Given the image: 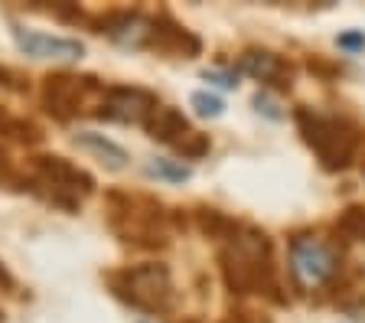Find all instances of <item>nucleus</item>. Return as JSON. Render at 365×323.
I'll return each instance as SVG.
<instances>
[{"instance_id":"7","label":"nucleus","mask_w":365,"mask_h":323,"mask_svg":"<svg viewBox=\"0 0 365 323\" xmlns=\"http://www.w3.org/2000/svg\"><path fill=\"white\" fill-rule=\"evenodd\" d=\"M101 118L108 121H121V124H147L150 111L157 108V98L144 88H111L101 101Z\"/></svg>"},{"instance_id":"18","label":"nucleus","mask_w":365,"mask_h":323,"mask_svg":"<svg viewBox=\"0 0 365 323\" xmlns=\"http://www.w3.org/2000/svg\"><path fill=\"white\" fill-rule=\"evenodd\" d=\"M190 105L196 108V111H199L202 118H219L222 111H225V105H222L219 95H209V92H192Z\"/></svg>"},{"instance_id":"2","label":"nucleus","mask_w":365,"mask_h":323,"mask_svg":"<svg viewBox=\"0 0 365 323\" xmlns=\"http://www.w3.org/2000/svg\"><path fill=\"white\" fill-rule=\"evenodd\" d=\"M294 121L304 134L307 147H313V154L327 170H346L359 150V131L349 121L329 115H317L310 108H297Z\"/></svg>"},{"instance_id":"6","label":"nucleus","mask_w":365,"mask_h":323,"mask_svg":"<svg viewBox=\"0 0 365 323\" xmlns=\"http://www.w3.org/2000/svg\"><path fill=\"white\" fill-rule=\"evenodd\" d=\"M88 92H98V82H95V78H78V76H66V72H59V76L46 78L43 101L56 118L66 121V118L78 115V111L85 108Z\"/></svg>"},{"instance_id":"12","label":"nucleus","mask_w":365,"mask_h":323,"mask_svg":"<svg viewBox=\"0 0 365 323\" xmlns=\"http://www.w3.org/2000/svg\"><path fill=\"white\" fill-rule=\"evenodd\" d=\"M147 134H150L153 140H163V144H176V140L182 138V134L190 131V121L182 118V111H176V108L170 105H157L150 111V118H147Z\"/></svg>"},{"instance_id":"20","label":"nucleus","mask_w":365,"mask_h":323,"mask_svg":"<svg viewBox=\"0 0 365 323\" xmlns=\"http://www.w3.org/2000/svg\"><path fill=\"white\" fill-rule=\"evenodd\" d=\"M205 78H212V82H219V85H225V88H235L238 85V72H205Z\"/></svg>"},{"instance_id":"14","label":"nucleus","mask_w":365,"mask_h":323,"mask_svg":"<svg viewBox=\"0 0 365 323\" xmlns=\"http://www.w3.org/2000/svg\"><path fill=\"white\" fill-rule=\"evenodd\" d=\"M199 229L209 235V239H235V232L242 225L235 219H228L219 209H199Z\"/></svg>"},{"instance_id":"21","label":"nucleus","mask_w":365,"mask_h":323,"mask_svg":"<svg viewBox=\"0 0 365 323\" xmlns=\"http://www.w3.org/2000/svg\"><path fill=\"white\" fill-rule=\"evenodd\" d=\"M10 180V167H7V157L0 154V183H7Z\"/></svg>"},{"instance_id":"13","label":"nucleus","mask_w":365,"mask_h":323,"mask_svg":"<svg viewBox=\"0 0 365 323\" xmlns=\"http://www.w3.org/2000/svg\"><path fill=\"white\" fill-rule=\"evenodd\" d=\"M76 147L88 150L91 157H98L108 170H124L128 167V150L118 147L114 140H108L105 134H95V131H78L76 134Z\"/></svg>"},{"instance_id":"10","label":"nucleus","mask_w":365,"mask_h":323,"mask_svg":"<svg viewBox=\"0 0 365 323\" xmlns=\"http://www.w3.org/2000/svg\"><path fill=\"white\" fill-rule=\"evenodd\" d=\"M101 33H108L121 46L140 49L153 43V20H147L144 14H111L101 24Z\"/></svg>"},{"instance_id":"1","label":"nucleus","mask_w":365,"mask_h":323,"mask_svg":"<svg viewBox=\"0 0 365 323\" xmlns=\"http://www.w3.org/2000/svg\"><path fill=\"white\" fill-rule=\"evenodd\" d=\"M222 275L232 294H271L274 300H281L274 291L277 287V275H274V258H271V239L258 229H238L232 245L222 252Z\"/></svg>"},{"instance_id":"19","label":"nucleus","mask_w":365,"mask_h":323,"mask_svg":"<svg viewBox=\"0 0 365 323\" xmlns=\"http://www.w3.org/2000/svg\"><path fill=\"white\" fill-rule=\"evenodd\" d=\"M336 43H339V49H349V53H359V49H365V36H362V33H342Z\"/></svg>"},{"instance_id":"9","label":"nucleus","mask_w":365,"mask_h":323,"mask_svg":"<svg viewBox=\"0 0 365 323\" xmlns=\"http://www.w3.org/2000/svg\"><path fill=\"white\" fill-rule=\"evenodd\" d=\"M238 66H242V72H248L251 78H258V82L277 85V88H290V76H294V69H290V62L277 53H267V49H248V53H242Z\"/></svg>"},{"instance_id":"8","label":"nucleus","mask_w":365,"mask_h":323,"mask_svg":"<svg viewBox=\"0 0 365 323\" xmlns=\"http://www.w3.org/2000/svg\"><path fill=\"white\" fill-rule=\"evenodd\" d=\"M14 39L16 46L23 49L33 59H82L85 46L78 39H66V36H49V33H36V30H23V26H14Z\"/></svg>"},{"instance_id":"17","label":"nucleus","mask_w":365,"mask_h":323,"mask_svg":"<svg viewBox=\"0 0 365 323\" xmlns=\"http://www.w3.org/2000/svg\"><path fill=\"white\" fill-rule=\"evenodd\" d=\"M173 147L180 150L182 157H186V160H199V157L209 154V138H205V134H199V131H186Z\"/></svg>"},{"instance_id":"11","label":"nucleus","mask_w":365,"mask_h":323,"mask_svg":"<svg viewBox=\"0 0 365 323\" xmlns=\"http://www.w3.org/2000/svg\"><path fill=\"white\" fill-rule=\"evenodd\" d=\"M153 49H160V53L167 56H182V59H192V56H199V36H192L186 26L173 24L170 16H160V20H153Z\"/></svg>"},{"instance_id":"15","label":"nucleus","mask_w":365,"mask_h":323,"mask_svg":"<svg viewBox=\"0 0 365 323\" xmlns=\"http://www.w3.org/2000/svg\"><path fill=\"white\" fill-rule=\"evenodd\" d=\"M147 177L167 180V183H182V180H190V167H182L180 160H167V157H153L147 163Z\"/></svg>"},{"instance_id":"16","label":"nucleus","mask_w":365,"mask_h":323,"mask_svg":"<svg viewBox=\"0 0 365 323\" xmlns=\"http://www.w3.org/2000/svg\"><path fill=\"white\" fill-rule=\"evenodd\" d=\"M336 229H339L342 235H349L352 242H365V206L342 209V215L336 219Z\"/></svg>"},{"instance_id":"4","label":"nucleus","mask_w":365,"mask_h":323,"mask_svg":"<svg viewBox=\"0 0 365 323\" xmlns=\"http://www.w3.org/2000/svg\"><path fill=\"white\" fill-rule=\"evenodd\" d=\"M36 173H39V183L53 190V202H59L66 209H76V202H82L91 193V186H95L88 173L72 167L66 157H39Z\"/></svg>"},{"instance_id":"3","label":"nucleus","mask_w":365,"mask_h":323,"mask_svg":"<svg viewBox=\"0 0 365 323\" xmlns=\"http://www.w3.org/2000/svg\"><path fill=\"white\" fill-rule=\"evenodd\" d=\"M111 287L140 310H167L173 297L167 265H137L121 275H111Z\"/></svg>"},{"instance_id":"5","label":"nucleus","mask_w":365,"mask_h":323,"mask_svg":"<svg viewBox=\"0 0 365 323\" xmlns=\"http://www.w3.org/2000/svg\"><path fill=\"white\" fill-rule=\"evenodd\" d=\"M290 265H294L297 277L307 284H323L339 271V255L333 245L319 239H297L290 245Z\"/></svg>"},{"instance_id":"22","label":"nucleus","mask_w":365,"mask_h":323,"mask_svg":"<svg viewBox=\"0 0 365 323\" xmlns=\"http://www.w3.org/2000/svg\"><path fill=\"white\" fill-rule=\"evenodd\" d=\"M0 284H7V287H10V275H7L4 268H0Z\"/></svg>"}]
</instances>
